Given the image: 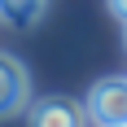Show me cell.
I'll return each mask as SVG.
<instances>
[{"label":"cell","mask_w":127,"mask_h":127,"mask_svg":"<svg viewBox=\"0 0 127 127\" xmlns=\"http://www.w3.org/2000/svg\"><path fill=\"white\" fill-rule=\"evenodd\" d=\"M88 114L96 127H114V123H127V79H105L96 83L88 96Z\"/></svg>","instance_id":"obj_1"},{"label":"cell","mask_w":127,"mask_h":127,"mask_svg":"<svg viewBox=\"0 0 127 127\" xmlns=\"http://www.w3.org/2000/svg\"><path fill=\"white\" fill-rule=\"evenodd\" d=\"M26 127H88V110L70 96H44L26 110Z\"/></svg>","instance_id":"obj_2"},{"label":"cell","mask_w":127,"mask_h":127,"mask_svg":"<svg viewBox=\"0 0 127 127\" xmlns=\"http://www.w3.org/2000/svg\"><path fill=\"white\" fill-rule=\"evenodd\" d=\"M26 101H31L26 66L9 53H0V118H13L18 110H26Z\"/></svg>","instance_id":"obj_3"},{"label":"cell","mask_w":127,"mask_h":127,"mask_svg":"<svg viewBox=\"0 0 127 127\" xmlns=\"http://www.w3.org/2000/svg\"><path fill=\"white\" fill-rule=\"evenodd\" d=\"M44 4H48V0H0V22L13 26V31H26V26L39 22Z\"/></svg>","instance_id":"obj_4"},{"label":"cell","mask_w":127,"mask_h":127,"mask_svg":"<svg viewBox=\"0 0 127 127\" xmlns=\"http://www.w3.org/2000/svg\"><path fill=\"white\" fill-rule=\"evenodd\" d=\"M110 9H114L118 22H127V0H110Z\"/></svg>","instance_id":"obj_5"},{"label":"cell","mask_w":127,"mask_h":127,"mask_svg":"<svg viewBox=\"0 0 127 127\" xmlns=\"http://www.w3.org/2000/svg\"><path fill=\"white\" fill-rule=\"evenodd\" d=\"M114 127H127V123H114Z\"/></svg>","instance_id":"obj_6"},{"label":"cell","mask_w":127,"mask_h":127,"mask_svg":"<svg viewBox=\"0 0 127 127\" xmlns=\"http://www.w3.org/2000/svg\"><path fill=\"white\" fill-rule=\"evenodd\" d=\"M123 26H127V22H123Z\"/></svg>","instance_id":"obj_7"}]
</instances>
